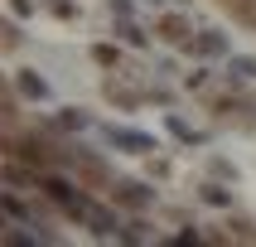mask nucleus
<instances>
[{
    "label": "nucleus",
    "instance_id": "ddd939ff",
    "mask_svg": "<svg viewBox=\"0 0 256 247\" xmlns=\"http://www.w3.org/2000/svg\"><path fill=\"white\" fill-rule=\"evenodd\" d=\"M20 39H24L20 25H14V20H0V44H5V49H20Z\"/></svg>",
    "mask_w": 256,
    "mask_h": 247
},
{
    "label": "nucleus",
    "instance_id": "f257e3e1",
    "mask_svg": "<svg viewBox=\"0 0 256 247\" xmlns=\"http://www.w3.org/2000/svg\"><path fill=\"white\" fill-rule=\"evenodd\" d=\"M72 174H78V184H87V189H112L116 184L112 170H106L97 155H82V150H72Z\"/></svg>",
    "mask_w": 256,
    "mask_h": 247
},
{
    "label": "nucleus",
    "instance_id": "2eb2a0df",
    "mask_svg": "<svg viewBox=\"0 0 256 247\" xmlns=\"http://www.w3.org/2000/svg\"><path fill=\"white\" fill-rule=\"evenodd\" d=\"M92 58H97L102 68H116V63H121V54H116L112 44H97V49H92Z\"/></svg>",
    "mask_w": 256,
    "mask_h": 247
},
{
    "label": "nucleus",
    "instance_id": "f03ea898",
    "mask_svg": "<svg viewBox=\"0 0 256 247\" xmlns=\"http://www.w3.org/2000/svg\"><path fill=\"white\" fill-rule=\"evenodd\" d=\"M112 203H116V208H136V213H140V208L155 203V189L140 184V179H116V184H112Z\"/></svg>",
    "mask_w": 256,
    "mask_h": 247
},
{
    "label": "nucleus",
    "instance_id": "39448f33",
    "mask_svg": "<svg viewBox=\"0 0 256 247\" xmlns=\"http://www.w3.org/2000/svg\"><path fill=\"white\" fill-rule=\"evenodd\" d=\"M102 92H106V102L126 107V112H136V107L150 97V92H140V87H126V83H116V78H106V87H102Z\"/></svg>",
    "mask_w": 256,
    "mask_h": 247
},
{
    "label": "nucleus",
    "instance_id": "1a4fd4ad",
    "mask_svg": "<svg viewBox=\"0 0 256 247\" xmlns=\"http://www.w3.org/2000/svg\"><path fill=\"white\" fill-rule=\"evenodd\" d=\"M58 126H63V131H87L92 116H87L82 107H63V112H58Z\"/></svg>",
    "mask_w": 256,
    "mask_h": 247
},
{
    "label": "nucleus",
    "instance_id": "4468645a",
    "mask_svg": "<svg viewBox=\"0 0 256 247\" xmlns=\"http://www.w3.org/2000/svg\"><path fill=\"white\" fill-rule=\"evenodd\" d=\"M44 10L58 15V20H72V15H78V5H72V0H44Z\"/></svg>",
    "mask_w": 256,
    "mask_h": 247
},
{
    "label": "nucleus",
    "instance_id": "f3484780",
    "mask_svg": "<svg viewBox=\"0 0 256 247\" xmlns=\"http://www.w3.org/2000/svg\"><path fill=\"white\" fill-rule=\"evenodd\" d=\"M0 208H5V213H10V218H29V213H24V203H20V199H10V194L0 199Z\"/></svg>",
    "mask_w": 256,
    "mask_h": 247
},
{
    "label": "nucleus",
    "instance_id": "9b49d317",
    "mask_svg": "<svg viewBox=\"0 0 256 247\" xmlns=\"http://www.w3.org/2000/svg\"><path fill=\"white\" fill-rule=\"evenodd\" d=\"M198 199H203V203H213V208H232V194H228L222 184H203V189H198Z\"/></svg>",
    "mask_w": 256,
    "mask_h": 247
},
{
    "label": "nucleus",
    "instance_id": "423d86ee",
    "mask_svg": "<svg viewBox=\"0 0 256 247\" xmlns=\"http://www.w3.org/2000/svg\"><path fill=\"white\" fill-rule=\"evenodd\" d=\"M87 228L97 232V237H121V218H116L112 208H97V203H92V213H87Z\"/></svg>",
    "mask_w": 256,
    "mask_h": 247
},
{
    "label": "nucleus",
    "instance_id": "6ab92c4d",
    "mask_svg": "<svg viewBox=\"0 0 256 247\" xmlns=\"http://www.w3.org/2000/svg\"><path fill=\"white\" fill-rule=\"evenodd\" d=\"M10 10H14V15H29L34 5H29V0H10Z\"/></svg>",
    "mask_w": 256,
    "mask_h": 247
},
{
    "label": "nucleus",
    "instance_id": "a211bd4d",
    "mask_svg": "<svg viewBox=\"0 0 256 247\" xmlns=\"http://www.w3.org/2000/svg\"><path fill=\"white\" fill-rule=\"evenodd\" d=\"M203 83H208V68H194V73L184 78V87H188V92H194V87H203Z\"/></svg>",
    "mask_w": 256,
    "mask_h": 247
},
{
    "label": "nucleus",
    "instance_id": "7ed1b4c3",
    "mask_svg": "<svg viewBox=\"0 0 256 247\" xmlns=\"http://www.w3.org/2000/svg\"><path fill=\"white\" fill-rule=\"evenodd\" d=\"M155 34H160V39H164V44H188V39H194V25H188L184 15L164 10V15H160V20H155Z\"/></svg>",
    "mask_w": 256,
    "mask_h": 247
},
{
    "label": "nucleus",
    "instance_id": "6e6552de",
    "mask_svg": "<svg viewBox=\"0 0 256 247\" xmlns=\"http://www.w3.org/2000/svg\"><path fill=\"white\" fill-rule=\"evenodd\" d=\"M14 83H20V92H24V97H34V102H44V97H48V83H44L39 73H20Z\"/></svg>",
    "mask_w": 256,
    "mask_h": 247
},
{
    "label": "nucleus",
    "instance_id": "0eeeda50",
    "mask_svg": "<svg viewBox=\"0 0 256 247\" xmlns=\"http://www.w3.org/2000/svg\"><path fill=\"white\" fill-rule=\"evenodd\" d=\"M188 49H194V54H228V39H222L218 29H203L198 39H188Z\"/></svg>",
    "mask_w": 256,
    "mask_h": 247
},
{
    "label": "nucleus",
    "instance_id": "9d476101",
    "mask_svg": "<svg viewBox=\"0 0 256 247\" xmlns=\"http://www.w3.org/2000/svg\"><path fill=\"white\" fill-rule=\"evenodd\" d=\"M228 73H232V78H242V83H252V78H256V58L232 54V58H228Z\"/></svg>",
    "mask_w": 256,
    "mask_h": 247
},
{
    "label": "nucleus",
    "instance_id": "dca6fc26",
    "mask_svg": "<svg viewBox=\"0 0 256 247\" xmlns=\"http://www.w3.org/2000/svg\"><path fill=\"white\" fill-rule=\"evenodd\" d=\"M116 34H121V39H126L130 49H145V34H140V29H136V25H121V29H116Z\"/></svg>",
    "mask_w": 256,
    "mask_h": 247
},
{
    "label": "nucleus",
    "instance_id": "20e7f679",
    "mask_svg": "<svg viewBox=\"0 0 256 247\" xmlns=\"http://www.w3.org/2000/svg\"><path fill=\"white\" fill-rule=\"evenodd\" d=\"M106 141L121 145V150H136V155H150V150H155V141H150L145 131H130V126H106Z\"/></svg>",
    "mask_w": 256,
    "mask_h": 247
},
{
    "label": "nucleus",
    "instance_id": "f8f14e48",
    "mask_svg": "<svg viewBox=\"0 0 256 247\" xmlns=\"http://www.w3.org/2000/svg\"><path fill=\"white\" fill-rule=\"evenodd\" d=\"M222 10H232V15H242V20H252L256 25V0H218Z\"/></svg>",
    "mask_w": 256,
    "mask_h": 247
}]
</instances>
